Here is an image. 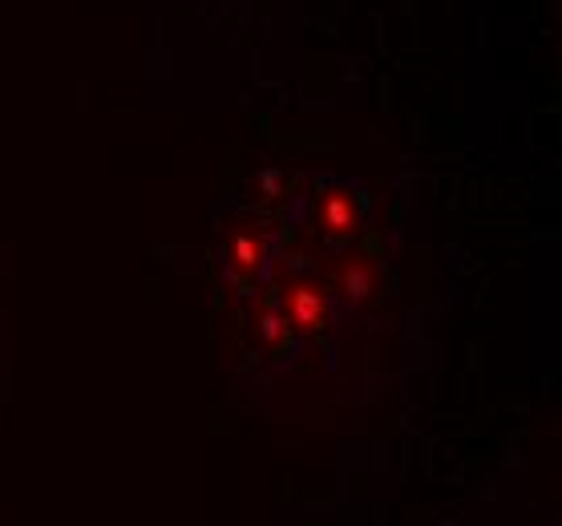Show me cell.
I'll return each mask as SVG.
<instances>
[{"label":"cell","mask_w":562,"mask_h":526,"mask_svg":"<svg viewBox=\"0 0 562 526\" xmlns=\"http://www.w3.org/2000/svg\"><path fill=\"white\" fill-rule=\"evenodd\" d=\"M275 199L279 211H251L231 231L223 272L263 349L296 356L332 332L340 304H360L373 292L376 267L356 247L364 202L348 182L296 178Z\"/></svg>","instance_id":"cell-1"}]
</instances>
